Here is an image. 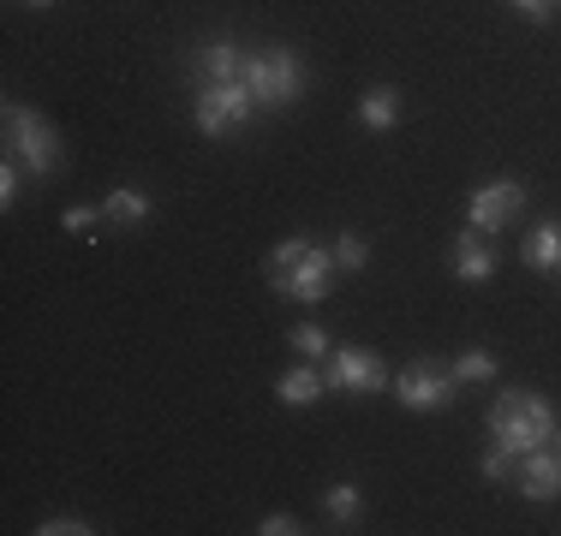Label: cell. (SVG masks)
I'll return each instance as SVG.
<instances>
[{"instance_id":"cell-1","label":"cell","mask_w":561,"mask_h":536,"mask_svg":"<svg viewBox=\"0 0 561 536\" xmlns=\"http://www.w3.org/2000/svg\"><path fill=\"white\" fill-rule=\"evenodd\" d=\"M263 275H270L275 299H293V304H323L329 292H335V250L311 245L305 233L280 238V245L270 250V263H263Z\"/></svg>"},{"instance_id":"cell-2","label":"cell","mask_w":561,"mask_h":536,"mask_svg":"<svg viewBox=\"0 0 561 536\" xmlns=\"http://www.w3.org/2000/svg\"><path fill=\"white\" fill-rule=\"evenodd\" d=\"M556 411L543 394H526V387H502L496 399H490V441L507 447L519 459V453H538L556 441Z\"/></svg>"},{"instance_id":"cell-3","label":"cell","mask_w":561,"mask_h":536,"mask_svg":"<svg viewBox=\"0 0 561 536\" xmlns=\"http://www.w3.org/2000/svg\"><path fill=\"white\" fill-rule=\"evenodd\" d=\"M0 119H7V155H19L24 173L55 179L66 167V143H60V131L48 126V114H36V107H24V102H7Z\"/></svg>"},{"instance_id":"cell-4","label":"cell","mask_w":561,"mask_h":536,"mask_svg":"<svg viewBox=\"0 0 561 536\" xmlns=\"http://www.w3.org/2000/svg\"><path fill=\"white\" fill-rule=\"evenodd\" d=\"M257 114H263V107H257V96H251L245 78H239V84H197V96H192V126L204 131L209 143L245 138V126Z\"/></svg>"},{"instance_id":"cell-5","label":"cell","mask_w":561,"mask_h":536,"mask_svg":"<svg viewBox=\"0 0 561 536\" xmlns=\"http://www.w3.org/2000/svg\"><path fill=\"white\" fill-rule=\"evenodd\" d=\"M245 84L251 96H257L263 114H280V107H293L305 96V60L299 48H263V54H245Z\"/></svg>"},{"instance_id":"cell-6","label":"cell","mask_w":561,"mask_h":536,"mask_svg":"<svg viewBox=\"0 0 561 536\" xmlns=\"http://www.w3.org/2000/svg\"><path fill=\"white\" fill-rule=\"evenodd\" d=\"M323 382H329V394L370 399V394H382V387H394V375L370 346H335V352L323 358Z\"/></svg>"},{"instance_id":"cell-7","label":"cell","mask_w":561,"mask_h":536,"mask_svg":"<svg viewBox=\"0 0 561 536\" xmlns=\"http://www.w3.org/2000/svg\"><path fill=\"white\" fill-rule=\"evenodd\" d=\"M454 394H460V382H454V370L443 358H412L394 375V399L407 411H443V406H454Z\"/></svg>"},{"instance_id":"cell-8","label":"cell","mask_w":561,"mask_h":536,"mask_svg":"<svg viewBox=\"0 0 561 536\" xmlns=\"http://www.w3.org/2000/svg\"><path fill=\"white\" fill-rule=\"evenodd\" d=\"M519 209H526V185H519V179H484L472 197H466V226L496 238V233L514 226Z\"/></svg>"},{"instance_id":"cell-9","label":"cell","mask_w":561,"mask_h":536,"mask_svg":"<svg viewBox=\"0 0 561 536\" xmlns=\"http://www.w3.org/2000/svg\"><path fill=\"white\" fill-rule=\"evenodd\" d=\"M496 268H502V257H496V245H490V233H472V226H466L448 245V275L460 280V287H484V280H496Z\"/></svg>"},{"instance_id":"cell-10","label":"cell","mask_w":561,"mask_h":536,"mask_svg":"<svg viewBox=\"0 0 561 536\" xmlns=\"http://www.w3.org/2000/svg\"><path fill=\"white\" fill-rule=\"evenodd\" d=\"M245 78V54L233 36H204L192 54V84H239Z\"/></svg>"},{"instance_id":"cell-11","label":"cell","mask_w":561,"mask_h":536,"mask_svg":"<svg viewBox=\"0 0 561 536\" xmlns=\"http://www.w3.org/2000/svg\"><path fill=\"white\" fill-rule=\"evenodd\" d=\"M514 482H519V494L526 501H561V453H556V441L550 447H538V453H519V465H514Z\"/></svg>"},{"instance_id":"cell-12","label":"cell","mask_w":561,"mask_h":536,"mask_svg":"<svg viewBox=\"0 0 561 536\" xmlns=\"http://www.w3.org/2000/svg\"><path fill=\"white\" fill-rule=\"evenodd\" d=\"M323 394H329L323 364H311V358H299L293 370H280V375H275V399H280V406H317Z\"/></svg>"},{"instance_id":"cell-13","label":"cell","mask_w":561,"mask_h":536,"mask_svg":"<svg viewBox=\"0 0 561 536\" xmlns=\"http://www.w3.org/2000/svg\"><path fill=\"white\" fill-rule=\"evenodd\" d=\"M519 263L531 275H561V221H538L526 238H519Z\"/></svg>"},{"instance_id":"cell-14","label":"cell","mask_w":561,"mask_h":536,"mask_svg":"<svg viewBox=\"0 0 561 536\" xmlns=\"http://www.w3.org/2000/svg\"><path fill=\"white\" fill-rule=\"evenodd\" d=\"M102 221L114 226V233H131V226L150 221V191H138V185H119V191L102 197Z\"/></svg>"},{"instance_id":"cell-15","label":"cell","mask_w":561,"mask_h":536,"mask_svg":"<svg viewBox=\"0 0 561 536\" xmlns=\"http://www.w3.org/2000/svg\"><path fill=\"white\" fill-rule=\"evenodd\" d=\"M358 126L365 131H394L400 126V90L394 84H370L358 96Z\"/></svg>"},{"instance_id":"cell-16","label":"cell","mask_w":561,"mask_h":536,"mask_svg":"<svg viewBox=\"0 0 561 536\" xmlns=\"http://www.w3.org/2000/svg\"><path fill=\"white\" fill-rule=\"evenodd\" d=\"M323 518L335 531H353L358 518H365V494H358V482H329L323 489Z\"/></svg>"},{"instance_id":"cell-17","label":"cell","mask_w":561,"mask_h":536,"mask_svg":"<svg viewBox=\"0 0 561 536\" xmlns=\"http://www.w3.org/2000/svg\"><path fill=\"white\" fill-rule=\"evenodd\" d=\"M448 370H454V382H460V387H472V382H496V375H502L496 352H484V346H466L460 358H448Z\"/></svg>"},{"instance_id":"cell-18","label":"cell","mask_w":561,"mask_h":536,"mask_svg":"<svg viewBox=\"0 0 561 536\" xmlns=\"http://www.w3.org/2000/svg\"><path fill=\"white\" fill-rule=\"evenodd\" d=\"M329 250H335V268H341V275H365V268H370V238L353 233V226H346V233H335V245H329Z\"/></svg>"},{"instance_id":"cell-19","label":"cell","mask_w":561,"mask_h":536,"mask_svg":"<svg viewBox=\"0 0 561 536\" xmlns=\"http://www.w3.org/2000/svg\"><path fill=\"white\" fill-rule=\"evenodd\" d=\"M287 340H293V352H299V358H311V364H323V358L335 352L329 328H317V322H299V328H287Z\"/></svg>"},{"instance_id":"cell-20","label":"cell","mask_w":561,"mask_h":536,"mask_svg":"<svg viewBox=\"0 0 561 536\" xmlns=\"http://www.w3.org/2000/svg\"><path fill=\"white\" fill-rule=\"evenodd\" d=\"M514 465H519L514 453L490 441V447H484V459H478V477H484V482H507V477H514Z\"/></svg>"},{"instance_id":"cell-21","label":"cell","mask_w":561,"mask_h":536,"mask_svg":"<svg viewBox=\"0 0 561 536\" xmlns=\"http://www.w3.org/2000/svg\"><path fill=\"white\" fill-rule=\"evenodd\" d=\"M19 185H24V161L7 155V161H0V209L19 203Z\"/></svg>"},{"instance_id":"cell-22","label":"cell","mask_w":561,"mask_h":536,"mask_svg":"<svg viewBox=\"0 0 561 536\" xmlns=\"http://www.w3.org/2000/svg\"><path fill=\"white\" fill-rule=\"evenodd\" d=\"M96 525H90V518H72V513H60V518H43V525H36V536H90Z\"/></svg>"},{"instance_id":"cell-23","label":"cell","mask_w":561,"mask_h":536,"mask_svg":"<svg viewBox=\"0 0 561 536\" xmlns=\"http://www.w3.org/2000/svg\"><path fill=\"white\" fill-rule=\"evenodd\" d=\"M507 7H514L526 24H550L556 12H561V0H507Z\"/></svg>"},{"instance_id":"cell-24","label":"cell","mask_w":561,"mask_h":536,"mask_svg":"<svg viewBox=\"0 0 561 536\" xmlns=\"http://www.w3.org/2000/svg\"><path fill=\"white\" fill-rule=\"evenodd\" d=\"M96 221H102V209H90V203H72V209L60 214L66 233H96Z\"/></svg>"},{"instance_id":"cell-25","label":"cell","mask_w":561,"mask_h":536,"mask_svg":"<svg viewBox=\"0 0 561 536\" xmlns=\"http://www.w3.org/2000/svg\"><path fill=\"white\" fill-rule=\"evenodd\" d=\"M305 525L293 513H270V518H257V536H299Z\"/></svg>"},{"instance_id":"cell-26","label":"cell","mask_w":561,"mask_h":536,"mask_svg":"<svg viewBox=\"0 0 561 536\" xmlns=\"http://www.w3.org/2000/svg\"><path fill=\"white\" fill-rule=\"evenodd\" d=\"M24 7H36V12H48V7H60V0H24Z\"/></svg>"},{"instance_id":"cell-27","label":"cell","mask_w":561,"mask_h":536,"mask_svg":"<svg viewBox=\"0 0 561 536\" xmlns=\"http://www.w3.org/2000/svg\"><path fill=\"white\" fill-rule=\"evenodd\" d=\"M556 453H561V429H556Z\"/></svg>"}]
</instances>
